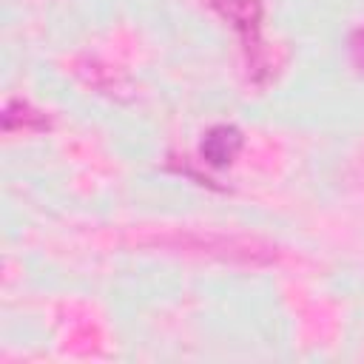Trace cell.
<instances>
[{
    "instance_id": "6da1fadb",
    "label": "cell",
    "mask_w": 364,
    "mask_h": 364,
    "mask_svg": "<svg viewBox=\"0 0 364 364\" xmlns=\"http://www.w3.org/2000/svg\"><path fill=\"white\" fill-rule=\"evenodd\" d=\"M148 247H162L173 253H188V256H205V259H219V262H233V264H273L279 262V247L262 239H247V236H228V233H199V230H171V233H156L148 239H139Z\"/></svg>"
},
{
    "instance_id": "7a4b0ae2",
    "label": "cell",
    "mask_w": 364,
    "mask_h": 364,
    "mask_svg": "<svg viewBox=\"0 0 364 364\" xmlns=\"http://www.w3.org/2000/svg\"><path fill=\"white\" fill-rule=\"evenodd\" d=\"M210 6L239 31L245 57H247V68L253 74L256 82H262V74L270 71L267 63V51L262 46L259 28H262V3L259 0H210Z\"/></svg>"
},
{
    "instance_id": "3957f363",
    "label": "cell",
    "mask_w": 364,
    "mask_h": 364,
    "mask_svg": "<svg viewBox=\"0 0 364 364\" xmlns=\"http://www.w3.org/2000/svg\"><path fill=\"white\" fill-rule=\"evenodd\" d=\"M239 151H242V131L236 125H213L199 145V156L210 168L230 165L239 156Z\"/></svg>"
},
{
    "instance_id": "277c9868",
    "label": "cell",
    "mask_w": 364,
    "mask_h": 364,
    "mask_svg": "<svg viewBox=\"0 0 364 364\" xmlns=\"http://www.w3.org/2000/svg\"><path fill=\"white\" fill-rule=\"evenodd\" d=\"M48 128V119L43 111L31 108L26 100H9L3 108V131H43Z\"/></svg>"
},
{
    "instance_id": "5b68a950",
    "label": "cell",
    "mask_w": 364,
    "mask_h": 364,
    "mask_svg": "<svg viewBox=\"0 0 364 364\" xmlns=\"http://www.w3.org/2000/svg\"><path fill=\"white\" fill-rule=\"evenodd\" d=\"M350 57H353V65L358 71H364V28H358L350 37Z\"/></svg>"
}]
</instances>
